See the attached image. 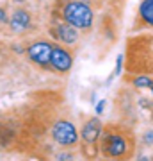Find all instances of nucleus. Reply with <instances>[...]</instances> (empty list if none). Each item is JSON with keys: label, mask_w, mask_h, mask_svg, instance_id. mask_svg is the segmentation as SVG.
Segmentation results:
<instances>
[{"label": "nucleus", "mask_w": 153, "mask_h": 161, "mask_svg": "<svg viewBox=\"0 0 153 161\" xmlns=\"http://www.w3.org/2000/svg\"><path fill=\"white\" fill-rule=\"evenodd\" d=\"M102 152L112 159H126L132 154V149L125 134L116 131H105L102 138Z\"/></svg>", "instance_id": "f257e3e1"}, {"label": "nucleus", "mask_w": 153, "mask_h": 161, "mask_svg": "<svg viewBox=\"0 0 153 161\" xmlns=\"http://www.w3.org/2000/svg\"><path fill=\"white\" fill-rule=\"evenodd\" d=\"M64 20L75 29H87L93 23V11L84 2H69L64 7Z\"/></svg>", "instance_id": "f03ea898"}, {"label": "nucleus", "mask_w": 153, "mask_h": 161, "mask_svg": "<svg viewBox=\"0 0 153 161\" xmlns=\"http://www.w3.org/2000/svg\"><path fill=\"white\" fill-rule=\"evenodd\" d=\"M52 136L59 145H75L79 140V132L75 125L68 120H59L52 129Z\"/></svg>", "instance_id": "7ed1b4c3"}, {"label": "nucleus", "mask_w": 153, "mask_h": 161, "mask_svg": "<svg viewBox=\"0 0 153 161\" xmlns=\"http://www.w3.org/2000/svg\"><path fill=\"white\" fill-rule=\"evenodd\" d=\"M52 48H54V45L45 43V41H39V43H34V45L28 47L27 54H28V58L32 59L34 63L41 64V66H46V64H50Z\"/></svg>", "instance_id": "20e7f679"}, {"label": "nucleus", "mask_w": 153, "mask_h": 161, "mask_svg": "<svg viewBox=\"0 0 153 161\" xmlns=\"http://www.w3.org/2000/svg\"><path fill=\"white\" fill-rule=\"evenodd\" d=\"M71 56H69L68 52L64 50V48H61V47H55L54 45V48H52V56H50V64L54 66L55 70H59V72H66V70L71 68Z\"/></svg>", "instance_id": "39448f33"}, {"label": "nucleus", "mask_w": 153, "mask_h": 161, "mask_svg": "<svg viewBox=\"0 0 153 161\" xmlns=\"http://www.w3.org/2000/svg\"><path fill=\"white\" fill-rule=\"evenodd\" d=\"M80 134H82L84 142L94 143L100 138V134H102V122L98 120V118H91L89 122H85V125L82 127V132Z\"/></svg>", "instance_id": "423d86ee"}, {"label": "nucleus", "mask_w": 153, "mask_h": 161, "mask_svg": "<svg viewBox=\"0 0 153 161\" xmlns=\"http://www.w3.org/2000/svg\"><path fill=\"white\" fill-rule=\"evenodd\" d=\"M11 29L13 31H25L30 25V14H28L27 11H23V9H18V11H14V14L11 16Z\"/></svg>", "instance_id": "0eeeda50"}, {"label": "nucleus", "mask_w": 153, "mask_h": 161, "mask_svg": "<svg viewBox=\"0 0 153 161\" xmlns=\"http://www.w3.org/2000/svg\"><path fill=\"white\" fill-rule=\"evenodd\" d=\"M57 38L63 40L64 43H75L77 38H79V32H77V29H75L73 25L63 23V25L57 27Z\"/></svg>", "instance_id": "6e6552de"}, {"label": "nucleus", "mask_w": 153, "mask_h": 161, "mask_svg": "<svg viewBox=\"0 0 153 161\" xmlns=\"http://www.w3.org/2000/svg\"><path fill=\"white\" fill-rule=\"evenodd\" d=\"M139 13H141V18L144 22L153 25V0H142Z\"/></svg>", "instance_id": "1a4fd4ad"}, {"label": "nucleus", "mask_w": 153, "mask_h": 161, "mask_svg": "<svg viewBox=\"0 0 153 161\" xmlns=\"http://www.w3.org/2000/svg\"><path fill=\"white\" fill-rule=\"evenodd\" d=\"M134 84H135L137 88H150L151 79H150V77H146V75H141V77H137V79L134 80Z\"/></svg>", "instance_id": "9d476101"}, {"label": "nucleus", "mask_w": 153, "mask_h": 161, "mask_svg": "<svg viewBox=\"0 0 153 161\" xmlns=\"http://www.w3.org/2000/svg\"><path fill=\"white\" fill-rule=\"evenodd\" d=\"M144 142H146V143H153V131L146 132V136H144Z\"/></svg>", "instance_id": "9b49d317"}, {"label": "nucleus", "mask_w": 153, "mask_h": 161, "mask_svg": "<svg viewBox=\"0 0 153 161\" xmlns=\"http://www.w3.org/2000/svg\"><path fill=\"white\" fill-rule=\"evenodd\" d=\"M103 106H105V100H100V102H98V108H96V113H98V115L103 111Z\"/></svg>", "instance_id": "f8f14e48"}, {"label": "nucleus", "mask_w": 153, "mask_h": 161, "mask_svg": "<svg viewBox=\"0 0 153 161\" xmlns=\"http://www.w3.org/2000/svg\"><path fill=\"white\" fill-rule=\"evenodd\" d=\"M0 22H6V11L0 9Z\"/></svg>", "instance_id": "ddd939ff"}, {"label": "nucleus", "mask_w": 153, "mask_h": 161, "mask_svg": "<svg viewBox=\"0 0 153 161\" xmlns=\"http://www.w3.org/2000/svg\"><path fill=\"white\" fill-rule=\"evenodd\" d=\"M150 90H151V92H153V80H151V84H150Z\"/></svg>", "instance_id": "4468645a"}, {"label": "nucleus", "mask_w": 153, "mask_h": 161, "mask_svg": "<svg viewBox=\"0 0 153 161\" xmlns=\"http://www.w3.org/2000/svg\"><path fill=\"white\" fill-rule=\"evenodd\" d=\"M112 161H118V159H112Z\"/></svg>", "instance_id": "2eb2a0df"}]
</instances>
